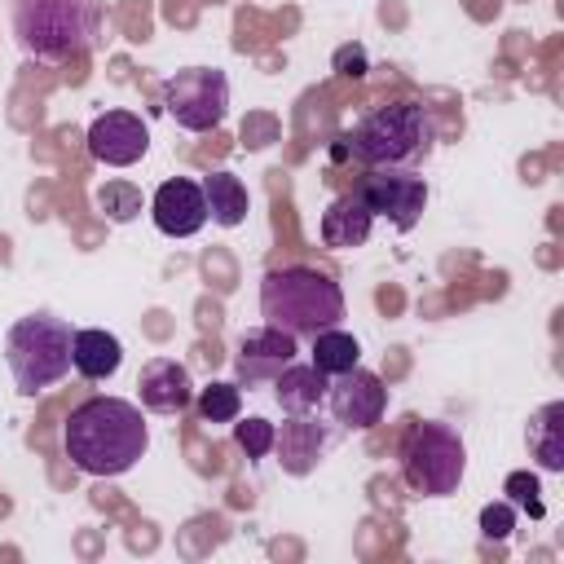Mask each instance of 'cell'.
<instances>
[{
	"instance_id": "obj_3",
	"label": "cell",
	"mask_w": 564,
	"mask_h": 564,
	"mask_svg": "<svg viewBox=\"0 0 564 564\" xmlns=\"http://www.w3.org/2000/svg\"><path fill=\"white\" fill-rule=\"evenodd\" d=\"M101 26L97 0H18L13 4V35L40 62H70L88 53Z\"/></svg>"
},
{
	"instance_id": "obj_12",
	"label": "cell",
	"mask_w": 564,
	"mask_h": 564,
	"mask_svg": "<svg viewBox=\"0 0 564 564\" xmlns=\"http://www.w3.org/2000/svg\"><path fill=\"white\" fill-rule=\"evenodd\" d=\"M150 216L159 225V234L167 238H189L207 225V198H203V185L189 181V176H172L154 189L150 198Z\"/></svg>"
},
{
	"instance_id": "obj_11",
	"label": "cell",
	"mask_w": 564,
	"mask_h": 564,
	"mask_svg": "<svg viewBox=\"0 0 564 564\" xmlns=\"http://www.w3.org/2000/svg\"><path fill=\"white\" fill-rule=\"evenodd\" d=\"M150 150V128L132 110H106L88 128V154L106 167H132Z\"/></svg>"
},
{
	"instance_id": "obj_2",
	"label": "cell",
	"mask_w": 564,
	"mask_h": 564,
	"mask_svg": "<svg viewBox=\"0 0 564 564\" xmlns=\"http://www.w3.org/2000/svg\"><path fill=\"white\" fill-rule=\"evenodd\" d=\"M260 313L269 326L286 330V335H317L339 326L344 317V291L339 282H330L322 269L308 264H286V269H269L260 282Z\"/></svg>"
},
{
	"instance_id": "obj_15",
	"label": "cell",
	"mask_w": 564,
	"mask_h": 564,
	"mask_svg": "<svg viewBox=\"0 0 564 564\" xmlns=\"http://www.w3.org/2000/svg\"><path fill=\"white\" fill-rule=\"evenodd\" d=\"M119 361H123V348H119V339L110 330L88 326V330H75L70 335V366L84 379H110L119 370Z\"/></svg>"
},
{
	"instance_id": "obj_25",
	"label": "cell",
	"mask_w": 564,
	"mask_h": 564,
	"mask_svg": "<svg viewBox=\"0 0 564 564\" xmlns=\"http://www.w3.org/2000/svg\"><path fill=\"white\" fill-rule=\"evenodd\" d=\"M511 524H516L511 502H489V507L480 511V533H485L489 542H502V538L511 533Z\"/></svg>"
},
{
	"instance_id": "obj_4",
	"label": "cell",
	"mask_w": 564,
	"mask_h": 564,
	"mask_svg": "<svg viewBox=\"0 0 564 564\" xmlns=\"http://www.w3.org/2000/svg\"><path fill=\"white\" fill-rule=\"evenodd\" d=\"M70 326L48 313L18 317L4 335V361L13 375V388L22 397H35L70 375Z\"/></svg>"
},
{
	"instance_id": "obj_23",
	"label": "cell",
	"mask_w": 564,
	"mask_h": 564,
	"mask_svg": "<svg viewBox=\"0 0 564 564\" xmlns=\"http://www.w3.org/2000/svg\"><path fill=\"white\" fill-rule=\"evenodd\" d=\"M273 423L269 419H234V441L242 445L247 458H264L273 449Z\"/></svg>"
},
{
	"instance_id": "obj_26",
	"label": "cell",
	"mask_w": 564,
	"mask_h": 564,
	"mask_svg": "<svg viewBox=\"0 0 564 564\" xmlns=\"http://www.w3.org/2000/svg\"><path fill=\"white\" fill-rule=\"evenodd\" d=\"M335 70L348 75V79H361V75H366V48H361V44H344V48L335 53Z\"/></svg>"
},
{
	"instance_id": "obj_20",
	"label": "cell",
	"mask_w": 564,
	"mask_h": 564,
	"mask_svg": "<svg viewBox=\"0 0 564 564\" xmlns=\"http://www.w3.org/2000/svg\"><path fill=\"white\" fill-rule=\"evenodd\" d=\"M357 357H361V344H357L348 330L330 326V330H317V335H313V366H317L326 379H335V375L352 370V366H357Z\"/></svg>"
},
{
	"instance_id": "obj_19",
	"label": "cell",
	"mask_w": 564,
	"mask_h": 564,
	"mask_svg": "<svg viewBox=\"0 0 564 564\" xmlns=\"http://www.w3.org/2000/svg\"><path fill=\"white\" fill-rule=\"evenodd\" d=\"M198 185H203V198H207V216L216 225H225V229L242 225V216H247V185L234 172H212Z\"/></svg>"
},
{
	"instance_id": "obj_8",
	"label": "cell",
	"mask_w": 564,
	"mask_h": 564,
	"mask_svg": "<svg viewBox=\"0 0 564 564\" xmlns=\"http://www.w3.org/2000/svg\"><path fill=\"white\" fill-rule=\"evenodd\" d=\"M361 203L370 207V216H388L401 234H410L427 207V185L414 172H397V167H375L361 181Z\"/></svg>"
},
{
	"instance_id": "obj_17",
	"label": "cell",
	"mask_w": 564,
	"mask_h": 564,
	"mask_svg": "<svg viewBox=\"0 0 564 564\" xmlns=\"http://www.w3.org/2000/svg\"><path fill=\"white\" fill-rule=\"evenodd\" d=\"M529 454L542 471H564V401H551L529 419Z\"/></svg>"
},
{
	"instance_id": "obj_10",
	"label": "cell",
	"mask_w": 564,
	"mask_h": 564,
	"mask_svg": "<svg viewBox=\"0 0 564 564\" xmlns=\"http://www.w3.org/2000/svg\"><path fill=\"white\" fill-rule=\"evenodd\" d=\"M326 401H330V414L335 423L344 427H375L388 410V388L379 375L352 366L344 375H335V383H326Z\"/></svg>"
},
{
	"instance_id": "obj_21",
	"label": "cell",
	"mask_w": 564,
	"mask_h": 564,
	"mask_svg": "<svg viewBox=\"0 0 564 564\" xmlns=\"http://www.w3.org/2000/svg\"><path fill=\"white\" fill-rule=\"evenodd\" d=\"M141 189L132 185V181H106L101 189H97V207L110 216V220H132V216H141Z\"/></svg>"
},
{
	"instance_id": "obj_9",
	"label": "cell",
	"mask_w": 564,
	"mask_h": 564,
	"mask_svg": "<svg viewBox=\"0 0 564 564\" xmlns=\"http://www.w3.org/2000/svg\"><path fill=\"white\" fill-rule=\"evenodd\" d=\"M300 344L295 335L278 330V326H260V330H247L238 339V352H234V375H238V388H260V383H273L291 361H295Z\"/></svg>"
},
{
	"instance_id": "obj_16",
	"label": "cell",
	"mask_w": 564,
	"mask_h": 564,
	"mask_svg": "<svg viewBox=\"0 0 564 564\" xmlns=\"http://www.w3.org/2000/svg\"><path fill=\"white\" fill-rule=\"evenodd\" d=\"M273 397H278V405L286 410V414H308V410H317L322 401H326V375L308 361V366H286L278 379H273Z\"/></svg>"
},
{
	"instance_id": "obj_14",
	"label": "cell",
	"mask_w": 564,
	"mask_h": 564,
	"mask_svg": "<svg viewBox=\"0 0 564 564\" xmlns=\"http://www.w3.org/2000/svg\"><path fill=\"white\" fill-rule=\"evenodd\" d=\"M370 225H375V216H370V207L361 203V194L352 189V194H339L326 212H322V242L326 247H361L366 238H370Z\"/></svg>"
},
{
	"instance_id": "obj_1",
	"label": "cell",
	"mask_w": 564,
	"mask_h": 564,
	"mask_svg": "<svg viewBox=\"0 0 564 564\" xmlns=\"http://www.w3.org/2000/svg\"><path fill=\"white\" fill-rule=\"evenodd\" d=\"M66 458L88 471V476H123L137 467V458L150 445L145 419L132 401L119 397H88L70 410L66 432H62Z\"/></svg>"
},
{
	"instance_id": "obj_13",
	"label": "cell",
	"mask_w": 564,
	"mask_h": 564,
	"mask_svg": "<svg viewBox=\"0 0 564 564\" xmlns=\"http://www.w3.org/2000/svg\"><path fill=\"white\" fill-rule=\"evenodd\" d=\"M137 392H141V405L154 410V414H172V410H185L189 397H194V383H189V370L172 357H154L141 366L137 375Z\"/></svg>"
},
{
	"instance_id": "obj_22",
	"label": "cell",
	"mask_w": 564,
	"mask_h": 564,
	"mask_svg": "<svg viewBox=\"0 0 564 564\" xmlns=\"http://www.w3.org/2000/svg\"><path fill=\"white\" fill-rule=\"evenodd\" d=\"M238 410H242L238 383H207V388L198 392V414H203L207 423H234Z\"/></svg>"
},
{
	"instance_id": "obj_18",
	"label": "cell",
	"mask_w": 564,
	"mask_h": 564,
	"mask_svg": "<svg viewBox=\"0 0 564 564\" xmlns=\"http://www.w3.org/2000/svg\"><path fill=\"white\" fill-rule=\"evenodd\" d=\"M273 445H278V454H282V467L295 471V476H304V471L322 458L326 432H322L317 423H308L304 414H291V423H282V436H273Z\"/></svg>"
},
{
	"instance_id": "obj_24",
	"label": "cell",
	"mask_w": 564,
	"mask_h": 564,
	"mask_svg": "<svg viewBox=\"0 0 564 564\" xmlns=\"http://www.w3.org/2000/svg\"><path fill=\"white\" fill-rule=\"evenodd\" d=\"M502 489H507V498H511L516 507H524L529 516H546V507H542V498H538L542 489H538V476H533V471H511Z\"/></svg>"
},
{
	"instance_id": "obj_5",
	"label": "cell",
	"mask_w": 564,
	"mask_h": 564,
	"mask_svg": "<svg viewBox=\"0 0 564 564\" xmlns=\"http://www.w3.org/2000/svg\"><path fill=\"white\" fill-rule=\"evenodd\" d=\"M427 145H432V119L419 101H388L344 137V150H352L370 167L414 163L419 154H427Z\"/></svg>"
},
{
	"instance_id": "obj_6",
	"label": "cell",
	"mask_w": 564,
	"mask_h": 564,
	"mask_svg": "<svg viewBox=\"0 0 564 564\" xmlns=\"http://www.w3.org/2000/svg\"><path fill=\"white\" fill-rule=\"evenodd\" d=\"M463 467H467V449H463L454 427L432 423V419H419V423L405 427V436H401V476L414 494H427V498L454 494L458 480H463Z\"/></svg>"
},
{
	"instance_id": "obj_7",
	"label": "cell",
	"mask_w": 564,
	"mask_h": 564,
	"mask_svg": "<svg viewBox=\"0 0 564 564\" xmlns=\"http://www.w3.org/2000/svg\"><path fill=\"white\" fill-rule=\"evenodd\" d=\"M163 110L185 132H212L220 128L229 110V79L216 66H189L163 79Z\"/></svg>"
}]
</instances>
